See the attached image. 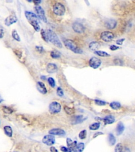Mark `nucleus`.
Wrapping results in <instances>:
<instances>
[{"label":"nucleus","mask_w":135,"mask_h":152,"mask_svg":"<svg viewBox=\"0 0 135 152\" xmlns=\"http://www.w3.org/2000/svg\"><path fill=\"white\" fill-rule=\"evenodd\" d=\"M25 16L29 23L33 27L34 30L37 32H39L41 30V28L39 24L38 17L37 15L34 13L31 12L25 11Z\"/></svg>","instance_id":"nucleus-1"},{"label":"nucleus","mask_w":135,"mask_h":152,"mask_svg":"<svg viewBox=\"0 0 135 152\" xmlns=\"http://www.w3.org/2000/svg\"><path fill=\"white\" fill-rule=\"evenodd\" d=\"M47 36H48V41L53 44L55 45L58 48H62V44L59 40V38L58 37L57 34L52 30L49 29L46 31Z\"/></svg>","instance_id":"nucleus-2"},{"label":"nucleus","mask_w":135,"mask_h":152,"mask_svg":"<svg viewBox=\"0 0 135 152\" xmlns=\"http://www.w3.org/2000/svg\"><path fill=\"white\" fill-rule=\"evenodd\" d=\"M64 44L68 49L71 50L75 54H82L83 53V50L78 47L75 42L72 40H66L64 41Z\"/></svg>","instance_id":"nucleus-3"},{"label":"nucleus","mask_w":135,"mask_h":152,"mask_svg":"<svg viewBox=\"0 0 135 152\" xmlns=\"http://www.w3.org/2000/svg\"><path fill=\"white\" fill-rule=\"evenodd\" d=\"M53 11L57 16H63L66 13V8L61 3H56L53 6Z\"/></svg>","instance_id":"nucleus-4"},{"label":"nucleus","mask_w":135,"mask_h":152,"mask_svg":"<svg viewBox=\"0 0 135 152\" xmlns=\"http://www.w3.org/2000/svg\"><path fill=\"white\" fill-rule=\"evenodd\" d=\"M49 112L52 114H58L61 110V106L60 104L57 102H52L49 107Z\"/></svg>","instance_id":"nucleus-5"},{"label":"nucleus","mask_w":135,"mask_h":152,"mask_svg":"<svg viewBox=\"0 0 135 152\" xmlns=\"http://www.w3.org/2000/svg\"><path fill=\"white\" fill-rule=\"evenodd\" d=\"M35 10L37 14V16L39 18L43 21L45 23L47 22V19L45 16V11L43 9L40 5H36L35 7Z\"/></svg>","instance_id":"nucleus-6"},{"label":"nucleus","mask_w":135,"mask_h":152,"mask_svg":"<svg viewBox=\"0 0 135 152\" xmlns=\"http://www.w3.org/2000/svg\"><path fill=\"white\" fill-rule=\"evenodd\" d=\"M114 37V34L110 31H103L100 34V39L106 42L111 41Z\"/></svg>","instance_id":"nucleus-7"},{"label":"nucleus","mask_w":135,"mask_h":152,"mask_svg":"<svg viewBox=\"0 0 135 152\" xmlns=\"http://www.w3.org/2000/svg\"><path fill=\"white\" fill-rule=\"evenodd\" d=\"M101 65V61L97 57H92L89 61V65L93 69H98Z\"/></svg>","instance_id":"nucleus-8"},{"label":"nucleus","mask_w":135,"mask_h":152,"mask_svg":"<svg viewBox=\"0 0 135 152\" xmlns=\"http://www.w3.org/2000/svg\"><path fill=\"white\" fill-rule=\"evenodd\" d=\"M42 142L43 144L46 145L51 146L55 144L56 139L53 135L49 134V135H47L44 136L42 139Z\"/></svg>","instance_id":"nucleus-9"},{"label":"nucleus","mask_w":135,"mask_h":152,"mask_svg":"<svg viewBox=\"0 0 135 152\" xmlns=\"http://www.w3.org/2000/svg\"><path fill=\"white\" fill-rule=\"evenodd\" d=\"M72 29L73 31L77 33H83L85 31V28L81 23L75 22L73 23Z\"/></svg>","instance_id":"nucleus-10"},{"label":"nucleus","mask_w":135,"mask_h":152,"mask_svg":"<svg viewBox=\"0 0 135 152\" xmlns=\"http://www.w3.org/2000/svg\"><path fill=\"white\" fill-rule=\"evenodd\" d=\"M17 18L15 14H11L7 17L5 20V24L7 26H10L13 23L17 22Z\"/></svg>","instance_id":"nucleus-11"},{"label":"nucleus","mask_w":135,"mask_h":152,"mask_svg":"<svg viewBox=\"0 0 135 152\" xmlns=\"http://www.w3.org/2000/svg\"><path fill=\"white\" fill-rule=\"evenodd\" d=\"M117 24V21L114 19H109L105 21L104 23V26L109 30H113L116 28Z\"/></svg>","instance_id":"nucleus-12"},{"label":"nucleus","mask_w":135,"mask_h":152,"mask_svg":"<svg viewBox=\"0 0 135 152\" xmlns=\"http://www.w3.org/2000/svg\"><path fill=\"white\" fill-rule=\"evenodd\" d=\"M49 133L53 135L57 136H65L66 132L64 130L60 129V128H54V129L51 130Z\"/></svg>","instance_id":"nucleus-13"},{"label":"nucleus","mask_w":135,"mask_h":152,"mask_svg":"<svg viewBox=\"0 0 135 152\" xmlns=\"http://www.w3.org/2000/svg\"><path fill=\"white\" fill-rule=\"evenodd\" d=\"M37 88L38 90L42 94L45 95L48 92L46 89V88L45 85L42 83V82L39 81L37 84Z\"/></svg>","instance_id":"nucleus-14"},{"label":"nucleus","mask_w":135,"mask_h":152,"mask_svg":"<svg viewBox=\"0 0 135 152\" xmlns=\"http://www.w3.org/2000/svg\"><path fill=\"white\" fill-rule=\"evenodd\" d=\"M46 71L49 73H53L58 71V67L52 63H49L46 66Z\"/></svg>","instance_id":"nucleus-15"},{"label":"nucleus","mask_w":135,"mask_h":152,"mask_svg":"<svg viewBox=\"0 0 135 152\" xmlns=\"http://www.w3.org/2000/svg\"><path fill=\"white\" fill-rule=\"evenodd\" d=\"M67 143L68 147L70 149L71 151H73L75 146L77 145V141H72L71 139L68 138L67 139Z\"/></svg>","instance_id":"nucleus-16"},{"label":"nucleus","mask_w":135,"mask_h":152,"mask_svg":"<svg viewBox=\"0 0 135 152\" xmlns=\"http://www.w3.org/2000/svg\"><path fill=\"white\" fill-rule=\"evenodd\" d=\"M125 130V126L122 122H119L117 124L116 128V134L117 135H120L123 133Z\"/></svg>","instance_id":"nucleus-17"},{"label":"nucleus","mask_w":135,"mask_h":152,"mask_svg":"<svg viewBox=\"0 0 135 152\" xmlns=\"http://www.w3.org/2000/svg\"><path fill=\"white\" fill-rule=\"evenodd\" d=\"M100 47V44L97 41H92L89 44V48L92 51H97Z\"/></svg>","instance_id":"nucleus-18"},{"label":"nucleus","mask_w":135,"mask_h":152,"mask_svg":"<svg viewBox=\"0 0 135 152\" xmlns=\"http://www.w3.org/2000/svg\"><path fill=\"white\" fill-rule=\"evenodd\" d=\"M105 124H111L115 121V117L112 115H108L103 119Z\"/></svg>","instance_id":"nucleus-19"},{"label":"nucleus","mask_w":135,"mask_h":152,"mask_svg":"<svg viewBox=\"0 0 135 152\" xmlns=\"http://www.w3.org/2000/svg\"><path fill=\"white\" fill-rule=\"evenodd\" d=\"M85 148V144L83 143H80L77 145L73 151L74 152H81Z\"/></svg>","instance_id":"nucleus-20"},{"label":"nucleus","mask_w":135,"mask_h":152,"mask_svg":"<svg viewBox=\"0 0 135 152\" xmlns=\"http://www.w3.org/2000/svg\"><path fill=\"white\" fill-rule=\"evenodd\" d=\"M108 140L109 144L110 146H114L116 142V138H115V137L114 136V135H113V134H109Z\"/></svg>","instance_id":"nucleus-21"},{"label":"nucleus","mask_w":135,"mask_h":152,"mask_svg":"<svg viewBox=\"0 0 135 152\" xmlns=\"http://www.w3.org/2000/svg\"><path fill=\"white\" fill-rule=\"evenodd\" d=\"M85 119L84 118V117L83 115H79L75 117V118H74V120L73 121V124H79L81 123L82 122H83L84 121Z\"/></svg>","instance_id":"nucleus-22"},{"label":"nucleus","mask_w":135,"mask_h":152,"mask_svg":"<svg viewBox=\"0 0 135 152\" xmlns=\"http://www.w3.org/2000/svg\"><path fill=\"white\" fill-rule=\"evenodd\" d=\"M4 131L6 135L8 136L9 137H11L12 136L13 131L12 130V128L10 126H6L4 127Z\"/></svg>","instance_id":"nucleus-23"},{"label":"nucleus","mask_w":135,"mask_h":152,"mask_svg":"<svg viewBox=\"0 0 135 152\" xmlns=\"http://www.w3.org/2000/svg\"><path fill=\"white\" fill-rule=\"evenodd\" d=\"M61 54H60V52L57 50L52 51L50 54L51 57L53 59H59V58L61 57Z\"/></svg>","instance_id":"nucleus-24"},{"label":"nucleus","mask_w":135,"mask_h":152,"mask_svg":"<svg viewBox=\"0 0 135 152\" xmlns=\"http://www.w3.org/2000/svg\"><path fill=\"white\" fill-rule=\"evenodd\" d=\"M95 54L97 55H98L99 57H108L110 56V55L108 54L107 52H104L103 51H95Z\"/></svg>","instance_id":"nucleus-25"},{"label":"nucleus","mask_w":135,"mask_h":152,"mask_svg":"<svg viewBox=\"0 0 135 152\" xmlns=\"http://www.w3.org/2000/svg\"><path fill=\"white\" fill-rule=\"evenodd\" d=\"M110 107L114 110H117L121 107V104L116 102H113L110 104Z\"/></svg>","instance_id":"nucleus-26"},{"label":"nucleus","mask_w":135,"mask_h":152,"mask_svg":"<svg viewBox=\"0 0 135 152\" xmlns=\"http://www.w3.org/2000/svg\"><path fill=\"white\" fill-rule=\"evenodd\" d=\"M64 110L65 111V112L68 115H72L74 114L75 113V110L74 108H70L69 107H68L67 106H64Z\"/></svg>","instance_id":"nucleus-27"},{"label":"nucleus","mask_w":135,"mask_h":152,"mask_svg":"<svg viewBox=\"0 0 135 152\" xmlns=\"http://www.w3.org/2000/svg\"><path fill=\"white\" fill-rule=\"evenodd\" d=\"M100 126V122H95V123L92 124L90 126L89 129L92 131H96L99 129Z\"/></svg>","instance_id":"nucleus-28"},{"label":"nucleus","mask_w":135,"mask_h":152,"mask_svg":"<svg viewBox=\"0 0 135 152\" xmlns=\"http://www.w3.org/2000/svg\"><path fill=\"white\" fill-rule=\"evenodd\" d=\"M40 31H41V35L42 38L43 39L44 41L48 42L49 41H48V36H47L46 32L45 31L44 29H41V30H40Z\"/></svg>","instance_id":"nucleus-29"},{"label":"nucleus","mask_w":135,"mask_h":152,"mask_svg":"<svg viewBox=\"0 0 135 152\" xmlns=\"http://www.w3.org/2000/svg\"><path fill=\"white\" fill-rule=\"evenodd\" d=\"M12 37L14 38V39L16 40L17 41H20V37L15 30L12 31Z\"/></svg>","instance_id":"nucleus-30"},{"label":"nucleus","mask_w":135,"mask_h":152,"mask_svg":"<svg viewBox=\"0 0 135 152\" xmlns=\"http://www.w3.org/2000/svg\"><path fill=\"white\" fill-rule=\"evenodd\" d=\"M87 131L86 130H83L81 131L79 134V137L81 139H84L86 138L87 137Z\"/></svg>","instance_id":"nucleus-31"},{"label":"nucleus","mask_w":135,"mask_h":152,"mask_svg":"<svg viewBox=\"0 0 135 152\" xmlns=\"http://www.w3.org/2000/svg\"><path fill=\"white\" fill-rule=\"evenodd\" d=\"M48 83H49V85L51 87L54 88L56 86V82H55V79L53 78L49 77L48 79Z\"/></svg>","instance_id":"nucleus-32"},{"label":"nucleus","mask_w":135,"mask_h":152,"mask_svg":"<svg viewBox=\"0 0 135 152\" xmlns=\"http://www.w3.org/2000/svg\"><path fill=\"white\" fill-rule=\"evenodd\" d=\"M122 149H123L122 145L121 143H118L116 146L115 151L116 152H120L122 151Z\"/></svg>","instance_id":"nucleus-33"},{"label":"nucleus","mask_w":135,"mask_h":152,"mask_svg":"<svg viewBox=\"0 0 135 152\" xmlns=\"http://www.w3.org/2000/svg\"><path fill=\"white\" fill-rule=\"evenodd\" d=\"M95 103L96 105H98V106H104L107 104V103L105 102L100 100H98V99H96L95 100Z\"/></svg>","instance_id":"nucleus-34"},{"label":"nucleus","mask_w":135,"mask_h":152,"mask_svg":"<svg viewBox=\"0 0 135 152\" xmlns=\"http://www.w3.org/2000/svg\"><path fill=\"white\" fill-rule=\"evenodd\" d=\"M57 94L58 96H60V97H62L64 95V93L61 89V88L60 87H58L57 90Z\"/></svg>","instance_id":"nucleus-35"},{"label":"nucleus","mask_w":135,"mask_h":152,"mask_svg":"<svg viewBox=\"0 0 135 152\" xmlns=\"http://www.w3.org/2000/svg\"><path fill=\"white\" fill-rule=\"evenodd\" d=\"M3 110L4 111V113L7 114H11L13 112V110L8 107H3Z\"/></svg>","instance_id":"nucleus-36"},{"label":"nucleus","mask_w":135,"mask_h":152,"mask_svg":"<svg viewBox=\"0 0 135 152\" xmlns=\"http://www.w3.org/2000/svg\"><path fill=\"white\" fill-rule=\"evenodd\" d=\"M14 53L15 54L16 56L19 58H21L22 57V52L20 51H19L18 50H15L14 51Z\"/></svg>","instance_id":"nucleus-37"},{"label":"nucleus","mask_w":135,"mask_h":152,"mask_svg":"<svg viewBox=\"0 0 135 152\" xmlns=\"http://www.w3.org/2000/svg\"><path fill=\"white\" fill-rule=\"evenodd\" d=\"M125 40V39L124 38L118 39V40H117L116 41V43H117V44L121 45H122L123 44V42H124V41Z\"/></svg>","instance_id":"nucleus-38"},{"label":"nucleus","mask_w":135,"mask_h":152,"mask_svg":"<svg viewBox=\"0 0 135 152\" xmlns=\"http://www.w3.org/2000/svg\"><path fill=\"white\" fill-rule=\"evenodd\" d=\"M36 49L37 51L40 52V53H42L44 51V49L42 47V46H36Z\"/></svg>","instance_id":"nucleus-39"},{"label":"nucleus","mask_w":135,"mask_h":152,"mask_svg":"<svg viewBox=\"0 0 135 152\" xmlns=\"http://www.w3.org/2000/svg\"><path fill=\"white\" fill-rule=\"evenodd\" d=\"M119 49V46H117L115 45H111L110 46V49L111 50V51H116L117 50H118Z\"/></svg>","instance_id":"nucleus-40"},{"label":"nucleus","mask_w":135,"mask_h":152,"mask_svg":"<svg viewBox=\"0 0 135 152\" xmlns=\"http://www.w3.org/2000/svg\"><path fill=\"white\" fill-rule=\"evenodd\" d=\"M115 63L116 65H119V66H121L122 65V61L119 59H117L115 60Z\"/></svg>","instance_id":"nucleus-41"},{"label":"nucleus","mask_w":135,"mask_h":152,"mask_svg":"<svg viewBox=\"0 0 135 152\" xmlns=\"http://www.w3.org/2000/svg\"><path fill=\"white\" fill-rule=\"evenodd\" d=\"M61 150L62 151H63V152L71 151V150H70V149L68 147H64V146L61 147Z\"/></svg>","instance_id":"nucleus-42"},{"label":"nucleus","mask_w":135,"mask_h":152,"mask_svg":"<svg viewBox=\"0 0 135 152\" xmlns=\"http://www.w3.org/2000/svg\"><path fill=\"white\" fill-rule=\"evenodd\" d=\"M103 133H102V132H97V133H95V134H94L93 136V138H95L97 137V136H99V135H103Z\"/></svg>","instance_id":"nucleus-43"},{"label":"nucleus","mask_w":135,"mask_h":152,"mask_svg":"<svg viewBox=\"0 0 135 152\" xmlns=\"http://www.w3.org/2000/svg\"><path fill=\"white\" fill-rule=\"evenodd\" d=\"M33 2L36 5H39L41 2V0H33Z\"/></svg>","instance_id":"nucleus-44"},{"label":"nucleus","mask_w":135,"mask_h":152,"mask_svg":"<svg viewBox=\"0 0 135 152\" xmlns=\"http://www.w3.org/2000/svg\"><path fill=\"white\" fill-rule=\"evenodd\" d=\"M4 33L3 30H2V29H0V39L4 37Z\"/></svg>","instance_id":"nucleus-45"},{"label":"nucleus","mask_w":135,"mask_h":152,"mask_svg":"<svg viewBox=\"0 0 135 152\" xmlns=\"http://www.w3.org/2000/svg\"><path fill=\"white\" fill-rule=\"evenodd\" d=\"M50 150V151H52V152H55V151L58 152V150L55 147H51Z\"/></svg>","instance_id":"nucleus-46"},{"label":"nucleus","mask_w":135,"mask_h":152,"mask_svg":"<svg viewBox=\"0 0 135 152\" xmlns=\"http://www.w3.org/2000/svg\"><path fill=\"white\" fill-rule=\"evenodd\" d=\"M41 79H42V80H45V76L43 75V76H42L41 77Z\"/></svg>","instance_id":"nucleus-47"},{"label":"nucleus","mask_w":135,"mask_h":152,"mask_svg":"<svg viewBox=\"0 0 135 152\" xmlns=\"http://www.w3.org/2000/svg\"><path fill=\"white\" fill-rule=\"evenodd\" d=\"M2 101H3V99H2V98L1 97V96H0V103H1Z\"/></svg>","instance_id":"nucleus-48"},{"label":"nucleus","mask_w":135,"mask_h":152,"mask_svg":"<svg viewBox=\"0 0 135 152\" xmlns=\"http://www.w3.org/2000/svg\"><path fill=\"white\" fill-rule=\"evenodd\" d=\"M26 1L29 2H31L32 1V0H26Z\"/></svg>","instance_id":"nucleus-49"}]
</instances>
